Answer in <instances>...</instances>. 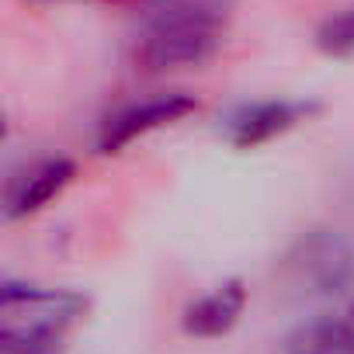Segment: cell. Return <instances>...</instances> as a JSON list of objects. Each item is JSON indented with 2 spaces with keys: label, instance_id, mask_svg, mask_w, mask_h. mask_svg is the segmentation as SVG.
Wrapping results in <instances>:
<instances>
[{
  "label": "cell",
  "instance_id": "obj_8",
  "mask_svg": "<svg viewBox=\"0 0 354 354\" xmlns=\"http://www.w3.org/2000/svg\"><path fill=\"white\" fill-rule=\"evenodd\" d=\"M285 354H354V344L344 319H309L288 337Z\"/></svg>",
  "mask_w": 354,
  "mask_h": 354
},
{
  "label": "cell",
  "instance_id": "obj_1",
  "mask_svg": "<svg viewBox=\"0 0 354 354\" xmlns=\"http://www.w3.org/2000/svg\"><path fill=\"white\" fill-rule=\"evenodd\" d=\"M230 21L233 0H160L132 39V63L149 77L198 70L226 46Z\"/></svg>",
  "mask_w": 354,
  "mask_h": 354
},
{
  "label": "cell",
  "instance_id": "obj_3",
  "mask_svg": "<svg viewBox=\"0 0 354 354\" xmlns=\"http://www.w3.org/2000/svg\"><path fill=\"white\" fill-rule=\"evenodd\" d=\"M198 97L195 94H185V91H174V94H156V97H146V101H132L118 111H111L101 129H97V153L101 156H118L125 153L132 142L160 132V129H170L177 122H185L198 111Z\"/></svg>",
  "mask_w": 354,
  "mask_h": 354
},
{
  "label": "cell",
  "instance_id": "obj_6",
  "mask_svg": "<svg viewBox=\"0 0 354 354\" xmlns=\"http://www.w3.org/2000/svg\"><path fill=\"white\" fill-rule=\"evenodd\" d=\"M247 302H250V292H247L243 278H226L185 306L181 330L188 337H198V340H219V337L236 330Z\"/></svg>",
  "mask_w": 354,
  "mask_h": 354
},
{
  "label": "cell",
  "instance_id": "obj_10",
  "mask_svg": "<svg viewBox=\"0 0 354 354\" xmlns=\"http://www.w3.org/2000/svg\"><path fill=\"white\" fill-rule=\"evenodd\" d=\"M344 323H347V333H351V344H354V306H351V313L344 316Z\"/></svg>",
  "mask_w": 354,
  "mask_h": 354
},
{
  "label": "cell",
  "instance_id": "obj_11",
  "mask_svg": "<svg viewBox=\"0 0 354 354\" xmlns=\"http://www.w3.org/2000/svg\"><path fill=\"white\" fill-rule=\"evenodd\" d=\"M111 4H125V0H111Z\"/></svg>",
  "mask_w": 354,
  "mask_h": 354
},
{
  "label": "cell",
  "instance_id": "obj_7",
  "mask_svg": "<svg viewBox=\"0 0 354 354\" xmlns=\"http://www.w3.org/2000/svg\"><path fill=\"white\" fill-rule=\"evenodd\" d=\"M295 271L302 274V281L313 285V292H340L351 274V257L337 236H313L302 243Z\"/></svg>",
  "mask_w": 354,
  "mask_h": 354
},
{
  "label": "cell",
  "instance_id": "obj_9",
  "mask_svg": "<svg viewBox=\"0 0 354 354\" xmlns=\"http://www.w3.org/2000/svg\"><path fill=\"white\" fill-rule=\"evenodd\" d=\"M313 42L330 59H351L354 56V4L333 11L330 18H323Z\"/></svg>",
  "mask_w": 354,
  "mask_h": 354
},
{
  "label": "cell",
  "instance_id": "obj_4",
  "mask_svg": "<svg viewBox=\"0 0 354 354\" xmlns=\"http://www.w3.org/2000/svg\"><path fill=\"white\" fill-rule=\"evenodd\" d=\"M313 115H319V101L264 97V101H250V104L233 108L223 122V132H226V142L233 149H261V146L288 136L292 129H299Z\"/></svg>",
  "mask_w": 354,
  "mask_h": 354
},
{
  "label": "cell",
  "instance_id": "obj_2",
  "mask_svg": "<svg viewBox=\"0 0 354 354\" xmlns=\"http://www.w3.org/2000/svg\"><path fill=\"white\" fill-rule=\"evenodd\" d=\"M91 316V299L77 288L4 281L0 288V354H63Z\"/></svg>",
  "mask_w": 354,
  "mask_h": 354
},
{
  "label": "cell",
  "instance_id": "obj_5",
  "mask_svg": "<svg viewBox=\"0 0 354 354\" xmlns=\"http://www.w3.org/2000/svg\"><path fill=\"white\" fill-rule=\"evenodd\" d=\"M73 181H77V160H70L63 153L35 156L32 163L18 167L8 177V185H4V219L8 223H21V219L39 216Z\"/></svg>",
  "mask_w": 354,
  "mask_h": 354
}]
</instances>
